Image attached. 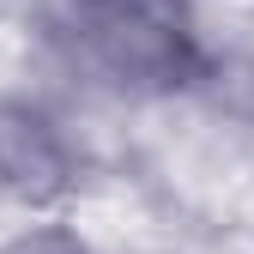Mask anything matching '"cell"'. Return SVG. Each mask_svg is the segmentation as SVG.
Returning <instances> with one entry per match:
<instances>
[{"mask_svg": "<svg viewBox=\"0 0 254 254\" xmlns=\"http://www.w3.org/2000/svg\"><path fill=\"white\" fill-rule=\"evenodd\" d=\"M67 145H61V133L30 115V109H0V176H6V188H18V194L30 200H49L67 188Z\"/></svg>", "mask_w": 254, "mask_h": 254, "instance_id": "cell-2", "label": "cell"}, {"mask_svg": "<svg viewBox=\"0 0 254 254\" xmlns=\"http://www.w3.org/2000/svg\"><path fill=\"white\" fill-rule=\"evenodd\" d=\"M85 37L133 85H182L200 67L182 0H85Z\"/></svg>", "mask_w": 254, "mask_h": 254, "instance_id": "cell-1", "label": "cell"}, {"mask_svg": "<svg viewBox=\"0 0 254 254\" xmlns=\"http://www.w3.org/2000/svg\"><path fill=\"white\" fill-rule=\"evenodd\" d=\"M6 254H85L73 236H61V230H37V236H18Z\"/></svg>", "mask_w": 254, "mask_h": 254, "instance_id": "cell-3", "label": "cell"}]
</instances>
